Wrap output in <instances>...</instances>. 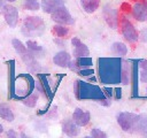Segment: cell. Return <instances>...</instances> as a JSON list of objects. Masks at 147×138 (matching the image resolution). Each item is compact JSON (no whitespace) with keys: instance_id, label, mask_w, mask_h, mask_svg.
Segmentation results:
<instances>
[{"instance_id":"obj_11","label":"cell","mask_w":147,"mask_h":138,"mask_svg":"<svg viewBox=\"0 0 147 138\" xmlns=\"http://www.w3.org/2000/svg\"><path fill=\"white\" fill-rule=\"evenodd\" d=\"M62 131L69 137H75L79 135V125H77L72 118H67L62 122Z\"/></svg>"},{"instance_id":"obj_9","label":"cell","mask_w":147,"mask_h":138,"mask_svg":"<svg viewBox=\"0 0 147 138\" xmlns=\"http://www.w3.org/2000/svg\"><path fill=\"white\" fill-rule=\"evenodd\" d=\"M132 15L139 22L147 21V2H137L132 7Z\"/></svg>"},{"instance_id":"obj_35","label":"cell","mask_w":147,"mask_h":138,"mask_svg":"<svg viewBox=\"0 0 147 138\" xmlns=\"http://www.w3.org/2000/svg\"><path fill=\"white\" fill-rule=\"evenodd\" d=\"M6 1H8V2H14L15 0H6Z\"/></svg>"},{"instance_id":"obj_4","label":"cell","mask_w":147,"mask_h":138,"mask_svg":"<svg viewBox=\"0 0 147 138\" xmlns=\"http://www.w3.org/2000/svg\"><path fill=\"white\" fill-rule=\"evenodd\" d=\"M137 118H138L137 114L129 113V112H122L117 115V123L119 124V126L122 128L123 131L133 133Z\"/></svg>"},{"instance_id":"obj_1","label":"cell","mask_w":147,"mask_h":138,"mask_svg":"<svg viewBox=\"0 0 147 138\" xmlns=\"http://www.w3.org/2000/svg\"><path fill=\"white\" fill-rule=\"evenodd\" d=\"M122 61L116 57L99 59V76L103 84L121 83Z\"/></svg>"},{"instance_id":"obj_29","label":"cell","mask_w":147,"mask_h":138,"mask_svg":"<svg viewBox=\"0 0 147 138\" xmlns=\"http://www.w3.org/2000/svg\"><path fill=\"white\" fill-rule=\"evenodd\" d=\"M114 94H115V98L116 99H121V97H122V90L119 89V87H116L115 90H114Z\"/></svg>"},{"instance_id":"obj_34","label":"cell","mask_w":147,"mask_h":138,"mask_svg":"<svg viewBox=\"0 0 147 138\" xmlns=\"http://www.w3.org/2000/svg\"><path fill=\"white\" fill-rule=\"evenodd\" d=\"M3 132V126H2V124H0V135Z\"/></svg>"},{"instance_id":"obj_6","label":"cell","mask_w":147,"mask_h":138,"mask_svg":"<svg viewBox=\"0 0 147 138\" xmlns=\"http://www.w3.org/2000/svg\"><path fill=\"white\" fill-rule=\"evenodd\" d=\"M119 24H121L122 34H123V37H124L127 41L134 43V41L138 40V37H139L138 31L136 30V28L132 25V23H131L127 18H125V17H124V18H121Z\"/></svg>"},{"instance_id":"obj_8","label":"cell","mask_w":147,"mask_h":138,"mask_svg":"<svg viewBox=\"0 0 147 138\" xmlns=\"http://www.w3.org/2000/svg\"><path fill=\"white\" fill-rule=\"evenodd\" d=\"M72 120L77 125L85 126L88 124V122L91 120V115L88 112L83 110L82 108H76L74 110V114H72Z\"/></svg>"},{"instance_id":"obj_31","label":"cell","mask_w":147,"mask_h":138,"mask_svg":"<svg viewBox=\"0 0 147 138\" xmlns=\"http://www.w3.org/2000/svg\"><path fill=\"white\" fill-rule=\"evenodd\" d=\"M103 91H105V94H106V97H111V95H113V92H111L113 90H111V89H109V87H106Z\"/></svg>"},{"instance_id":"obj_7","label":"cell","mask_w":147,"mask_h":138,"mask_svg":"<svg viewBox=\"0 0 147 138\" xmlns=\"http://www.w3.org/2000/svg\"><path fill=\"white\" fill-rule=\"evenodd\" d=\"M2 14L5 17L6 23L10 28H15L18 23V10L16 7L11 5H3L2 7Z\"/></svg>"},{"instance_id":"obj_32","label":"cell","mask_w":147,"mask_h":138,"mask_svg":"<svg viewBox=\"0 0 147 138\" xmlns=\"http://www.w3.org/2000/svg\"><path fill=\"white\" fill-rule=\"evenodd\" d=\"M7 136H8V137H13V138H15V137L17 136V133H16L14 130H9V131L7 132Z\"/></svg>"},{"instance_id":"obj_22","label":"cell","mask_w":147,"mask_h":138,"mask_svg":"<svg viewBox=\"0 0 147 138\" xmlns=\"http://www.w3.org/2000/svg\"><path fill=\"white\" fill-rule=\"evenodd\" d=\"M52 31L59 38H64V37H67L69 34V29L65 28L63 24H56V25H54L53 29H52Z\"/></svg>"},{"instance_id":"obj_24","label":"cell","mask_w":147,"mask_h":138,"mask_svg":"<svg viewBox=\"0 0 147 138\" xmlns=\"http://www.w3.org/2000/svg\"><path fill=\"white\" fill-rule=\"evenodd\" d=\"M37 101H38V94L37 93H30L29 95H26L24 99H22V102L28 106V107H34L37 105Z\"/></svg>"},{"instance_id":"obj_23","label":"cell","mask_w":147,"mask_h":138,"mask_svg":"<svg viewBox=\"0 0 147 138\" xmlns=\"http://www.w3.org/2000/svg\"><path fill=\"white\" fill-rule=\"evenodd\" d=\"M11 45H13L14 49H15L20 55H23L24 53H26V52H28V47H26V46H24V44H23L21 40L16 39V38L11 40Z\"/></svg>"},{"instance_id":"obj_27","label":"cell","mask_w":147,"mask_h":138,"mask_svg":"<svg viewBox=\"0 0 147 138\" xmlns=\"http://www.w3.org/2000/svg\"><path fill=\"white\" fill-rule=\"evenodd\" d=\"M91 137H93V138H106L107 133L103 132L102 130L98 129V128H94V129L91 130Z\"/></svg>"},{"instance_id":"obj_25","label":"cell","mask_w":147,"mask_h":138,"mask_svg":"<svg viewBox=\"0 0 147 138\" xmlns=\"http://www.w3.org/2000/svg\"><path fill=\"white\" fill-rule=\"evenodd\" d=\"M76 63L79 68H84V67H90L93 64V61L91 57L88 56H82V57H76Z\"/></svg>"},{"instance_id":"obj_19","label":"cell","mask_w":147,"mask_h":138,"mask_svg":"<svg viewBox=\"0 0 147 138\" xmlns=\"http://www.w3.org/2000/svg\"><path fill=\"white\" fill-rule=\"evenodd\" d=\"M111 51L114 54L118 55V56H125L126 53H127V47L125 46V44L123 43H119V41H116L111 45Z\"/></svg>"},{"instance_id":"obj_21","label":"cell","mask_w":147,"mask_h":138,"mask_svg":"<svg viewBox=\"0 0 147 138\" xmlns=\"http://www.w3.org/2000/svg\"><path fill=\"white\" fill-rule=\"evenodd\" d=\"M26 47H28V49H29L34 56H37L38 54L44 53V48H42L37 41H34V40H28V41H26Z\"/></svg>"},{"instance_id":"obj_30","label":"cell","mask_w":147,"mask_h":138,"mask_svg":"<svg viewBox=\"0 0 147 138\" xmlns=\"http://www.w3.org/2000/svg\"><path fill=\"white\" fill-rule=\"evenodd\" d=\"M141 40L142 41H147V29H144L141 31Z\"/></svg>"},{"instance_id":"obj_18","label":"cell","mask_w":147,"mask_h":138,"mask_svg":"<svg viewBox=\"0 0 147 138\" xmlns=\"http://www.w3.org/2000/svg\"><path fill=\"white\" fill-rule=\"evenodd\" d=\"M129 62H122V74H121V83L122 84H129L130 77H131V69Z\"/></svg>"},{"instance_id":"obj_10","label":"cell","mask_w":147,"mask_h":138,"mask_svg":"<svg viewBox=\"0 0 147 138\" xmlns=\"http://www.w3.org/2000/svg\"><path fill=\"white\" fill-rule=\"evenodd\" d=\"M71 44L74 46V56L75 57H82V56H88L90 55L88 47L85 44H83L79 40V38L74 37L71 39Z\"/></svg>"},{"instance_id":"obj_15","label":"cell","mask_w":147,"mask_h":138,"mask_svg":"<svg viewBox=\"0 0 147 138\" xmlns=\"http://www.w3.org/2000/svg\"><path fill=\"white\" fill-rule=\"evenodd\" d=\"M133 133H140L147 136V115H138Z\"/></svg>"},{"instance_id":"obj_3","label":"cell","mask_w":147,"mask_h":138,"mask_svg":"<svg viewBox=\"0 0 147 138\" xmlns=\"http://www.w3.org/2000/svg\"><path fill=\"white\" fill-rule=\"evenodd\" d=\"M45 23L39 16H28L23 21L22 32L25 36H36L40 34L44 31Z\"/></svg>"},{"instance_id":"obj_20","label":"cell","mask_w":147,"mask_h":138,"mask_svg":"<svg viewBox=\"0 0 147 138\" xmlns=\"http://www.w3.org/2000/svg\"><path fill=\"white\" fill-rule=\"evenodd\" d=\"M138 69H139L140 80L142 83H147V60L145 59L138 60Z\"/></svg>"},{"instance_id":"obj_5","label":"cell","mask_w":147,"mask_h":138,"mask_svg":"<svg viewBox=\"0 0 147 138\" xmlns=\"http://www.w3.org/2000/svg\"><path fill=\"white\" fill-rule=\"evenodd\" d=\"M51 17L54 22H56L57 24H63V25H69V24H74L75 20L72 18L71 14L69 13V10L65 8V6H62L60 8H57L56 10H54L51 14Z\"/></svg>"},{"instance_id":"obj_26","label":"cell","mask_w":147,"mask_h":138,"mask_svg":"<svg viewBox=\"0 0 147 138\" xmlns=\"http://www.w3.org/2000/svg\"><path fill=\"white\" fill-rule=\"evenodd\" d=\"M23 6L28 10H38L41 5L38 2V0H24Z\"/></svg>"},{"instance_id":"obj_12","label":"cell","mask_w":147,"mask_h":138,"mask_svg":"<svg viewBox=\"0 0 147 138\" xmlns=\"http://www.w3.org/2000/svg\"><path fill=\"white\" fill-rule=\"evenodd\" d=\"M103 15H105V20L109 24V26L115 29L117 26V24H118V18H117L116 9L110 7V6H106L105 9H103Z\"/></svg>"},{"instance_id":"obj_28","label":"cell","mask_w":147,"mask_h":138,"mask_svg":"<svg viewBox=\"0 0 147 138\" xmlns=\"http://www.w3.org/2000/svg\"><path fill=\"white\" fill-rule=\"evenodd\" d=\"M78 74L80 75V76H91V75H93L94 74V70L93 69H79V71H78Z\"/></svg>"},{"instance_id":"obj_33","label":"cell","mask_w":147,"mask_h":138,"mask_svg":"<svg viewBox=\"0 0 147 138\" xmlns=\"http://www.w3.org/2000/svg\"><path fill=\"white\" fill-rule=\"evenodd\" d=\"M2 7H3V0H0V10L2 9Z\"/></svg>"},{"instance_id":"obj_36","label":"cell","mask_w":147,"mask_h":138,"mask_svg":"<svg viewBox=\"0 0 147 138\" xmlns=\"http://www.w3.org/2000/svg\"><path fill=\"white\" fill-rule=\"evenodd\" d=\"M146 2H147V0H146Z\"/></svg>"},{"instance_id":"obj_17","label":"cell","mask_w":147,"mask_h":138,"mask_svg":"<svg viewBox=\"0 0 147 138\" xmlns=\"http://www.w3.org/2000/svg\"><path fill=\"white\" fill-rule=\"evenodd\" d=\"M0 117L7 122L14 121V113L11 108L6 103H0Z\"/></svg>"},{"instance_id":"obj_2","label":"cell","mask_w":147,"mask_h":138,"mask_svg":"<svg viewBox=\"0 0 147 138\" xmlns=\"http://www.w3.org/2000/svg\"><path fill=\"white\" fill-rule=\"evenodd\" d=\"M75 93L78 99H94V100H101L106 98V94L101 91L100 87L92 85L90 83L77 80L75 85Z\"/></svg>"},{"instance_id":"obj_14","label":"cell","mask_w":147,"mask_h":138,"mask_svg":"<svg viewBox=\"0 0 147 138\" xmlns=\"http://www.w3.org/2000/svg\"><path fill=\"white\" fill-rule=\"evenodd\" d=\"M62 6H64V0H41V8L47 14H52Z\"/></svg>"},{"instance_id":"obj_13","label":"cell","mask_w":147,"mask_h":138,"mask_svg":"<svg viewBox=\"0 0 147 138\" xmlns=\"http://www.w3.org/2000/svg\"><path fill=\"white\" fill-rule=\"evenodd\" d=\"M70 61H71L70 54L68 52H65V51L57 52L53 57L54 64H56L57 67H61V68H68V64H69Z\"/></svg>"},{"instance_id":"obj_16","label":"cell","mask_w":147,"mask_h":138,"mask_svg":"<svg viewBox=\"0 0 147 138\" xmlns=\"http://www.w3.org/2000/svg\"><path fill=\"white\" fill-rule=\"evenodd\" d=\"M80 5H82L84 12L92 14L99 8L100 0H80Z\"/></svg>"}]
</instances>
